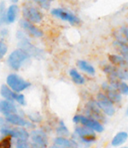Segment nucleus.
<instances>
[{
  "instance_id": "b1692460",
  "label": "nucleus",
  "mask_w": 128,
  "mask_h": 148,
  "mask_svg": "<svg viewBox=\"0 0 128 148\" xmlns=\"http://www.w3.org/2000/svg\"><path fill=\"white\" fill-rule=\"evenodd\" d=\"M69 75H70V77H71V79L73 80V82L75 83V84L83 85V84H84V82H85V80H84L83 77H82L81 75H80L79 73L77 72V71L74 70V69L70 70Z\"/></svg>"
},
{
  "instance_id": "6e6552de",
  "label": "nucleus",
  "mask_w": 128,
  "mask_h": 148,
  "mask_svg": "<svg viewBox=\"0 0 128 148\" xmlns=\"http://www.w3.org/2000/svg\"><path fill=\"white\" fill-rule=\"evenodd\" d=\"M94 130L88 128V127H78L75 130V134L78 136V138L84 143H92L93 141H95L96 136L93 132Z\"/></svg>"
},
{
  "instance_id": "f8f14e48",
  "label": "nucleus",
  "mask_w": 128,
  "mask_h": 148,
  "mask_svg": "<svg viewBox=\"0 0 128 148\" xmlns=\"http://www.w3.org/2000/svg\"><path fill=\"white\" fill-rule=\"evenodd\" d=\"M20 26H21L28 34L32 35V36H34V37H41L43 35L42 31L39 29V28H37L35 25H33L32 22H30L29 20H27V19L20 20Z\"/></svg>"
},
{
  "instance_id": "7ed1b4c3",
  "label": "nucleus",
  "mask_w": 128,
  "mask_h": 148,
  "mask_svg": "<svg viewBox=\"0 0 128 148\" xmlns=\"http://www.w3.org/2000/svg\"><path fill=\"white\" fill-rule=\"evenodd\" d=\"M97 103H98L100 109L104 112L106 115L112 116L115 113V109L113 107V102L107 97L106 94L99 93L97 95Z\"/></svg>"
},
{
  "instance_id": "f704fd0d",
  "label": "nucleus",
  "mask_w": 128,
  "mask_h": 148,
  "mask_svg": "<svg viewBox=\"0 0 128 148\" xmlns=\"http://www.w3.org/2000/svg\"><path fill=\"white\" fill-rule=\"evenodd\" d=\"M50 148H65V147H62V146H58V145L55 144L54 146H51Z\"/></svg>"
},
{
  "instance_id": "e433bc0d",
  "label": "nucleus",
  "mask_w": 128,
  "mask_h": 148,
  "mask_svg": "<svg viewBox=\"0 0 128 148\" xmlns=\"http://www.w3.org/2000/svg\"><path fill=\"white\" fill-rule=\"evenodd\" d=\"M126 115H128V108H127V111H126Z\"/></svg>"
},
{
  "instance_id": "0eeeda50",
  "label": "nucleus",
  "mask_w": 128,
  "mask_h": 148,
  "mask_svg": "<svg viewBox=\"0 0 128 148\" xmlns=\"http://www.w3.org/2000/svg\"><path fill=\"white\" fill-rule=\"evenodd\" d=\"M22 12H23V16L25 17V19L29 20L30 22L39 23L43 18V14L37 8L33 7L31 5L24 6Z\"/></svg>"
},
{
  "instance_id": "cd10ccee",
  "label": "nucleus",
  "mask_w": 128,
  "mask_h": 148,
  "mask_svg": "<svg viewBox=\"0 0 128 148\" xmlns=\"http://www.w3.org/2000/svg\"><path fill=\"white\" fill-rule=\"evenodd\" d=\"M11 147V139L9 137L4 138L3 140L0 141V148H10Z\"/></svg>"
},
{
  "instance_id": "c85d7f7f",
  "label": "nucleus",
  "mask_w": 128,
  "mask_h": 148,
  "mask_svg": "<svg viewBox=\"0 0 128 148\" xmlns=\"http://www.w3.org/2000/svg\"><path fill=\"white\" fill-rule=\"evenodd\" d=\"M118 90L123 95H128V85L125 82H120L118 87Z\"/></svg>"
},
{
  "instance_id": "473e14b6",
  "label": "nucleus",
  "mask_w": 128,
  "mask_h": 148,
  "mask_svg": "<svg viewBox=\"0 0 128 148\" xmlns=\"http://www.w3.org/2000/svg\"><path fill=\"white\" fill-rule=\"evenodd\" d=\"M121 33L123 34V36L125 37V39H126V41H128V27H125V26H123V27H121Z\"/></svg>"
},
{
  "instance_id": "9b49d317",
  "label": "nucleus",
  "mask_w": 128,
  "mask_h": 148,
  "mask_svg": "<svg viewBox=\"0 0 128 148\" xmlns=\"http://www.w3.org/2000/svg\"><path fill=\"white\" fill-rule=\"evenodd\" d=\"M1 133L5 135H10V136L15 137L17 139H22V140H27L28 137H29L27 131L24 130L23 128L9 129L8 127H6V128H1Z\"/></svg>"
},
{
  "instance_id": "39448f33",
  "label": "nucleus",
  "mask_w": 128,
  "mask_h": 148,
  "mask_svg": "<svg viewBox=\"0 0 128 148\" xmlns=\"http://www.w3.org/2000/svg\"><path fill=\"white\" fill-rule=\"evenodd\" d=\"M51 13H52L53 16L60 18L62 20H65V21H68L72 25H76V24L80 23V19L77 16L72 14L71 12L61 9V8H54V9L51 10Z\"/></svg>"
},
{
  "instance_id": "9d476101",
  "label": "nucleus",
  "mask_w": 128,
  "mask_h": 148,
  "mask_svg": "<svg viewBox=\"0 0 128 148\" xmlns=\"http://www.w3.org/2000/svg\"><path fill=\"white\" fill-rule=\"evenodd\" d=\"M103 91L106 93L107 97L113 102V103H119L121 101V95L119 93V90L110 85L109 83H103L102 84Z\"/></svg>"
},
{
  "instance_id": "2f4dec72",
  "label": "nucleus",
  "mask_w": 128,
  "mask_h": 148,
  "mask_svg": "<svg viewBox=\"0 0 128 148\" xmlns=\"http://www.w3.org/2000/svg\"><path fill=\"white\" fill-rule=\"evenodd\" d=\"M15 100L19 104H21V105H24V104H25V99H24V96L23 95H17V96H16V99Z\"/></svg>"
},
{
  "instance_id": "6ab92c4d",
  "label": "nucleus",
  "mask_w": 128,
  "mask_h": 148,
  "mask_svg": "<svg viewBox=\"0 0 128 148\" xmlns=\"http://www.w3.org/2000/svg\"><path fill=\"white\" fill-rule=\"evenodd\" d=\"M127 138H128V134L126 132H124V131L123 132H119L112 139L111 144H112V146H119V145L123 144L127 140Z\"/></svg>"
},
{
  "instance_id": "423d86ee",
  "label": "nucleus",
  "mask_w": 128,
  "mask_h": 148,
  "mask_svg": "<svg viewBox=\"0 0 128 148\" xmlns=\"http://www.w3.org/2000/svg\"><path fill=\"white\" fill-rule=\"evenodd\" d=\"M73 121L75 123L79 122L81 123L83 126H86L88 128L92 129V130L96 131V132H102L104 130L103 126L100 124L95 119H92V118H87V117H84V116H75L73 118Z\"/></svg>"
},
{
  "instance_id": "dca6fc26",
  "label": "nucleus",
  "mask_w": 128,
  "mask_h": 148,
  "mask_svg": "<svg viewBox=\"0 0 128 148\" xmlns=\"http://www.w3.org/2000/svg\"><path fill=\"white\" fill-rule=\"evenodd\" d=\"M109 60L112 62V64H115L120 68L128 69V60L123 58L122 56L118 55H110L109 56Z\"/></svg>"
},
{
  "instance_id": "4be33fe9",
  "label": "nucleus",
  "mask_w": 128,
  "mask_h": 148,
  "mask_svg": "<svg viewBox=\"0 0 128 148\" xmlns=\"http://www.w3.org/2000/svg\"><path fill=\"white\" fill-rule=\"evenodd\" d=\"M77 66L80 68V70H82L83 72L87 73L89 75H94L95 74V69L93 68V66H91L90 64H88L85 60H78Z\"/></svg>"
},
{
  "instance_id": "bb28decb",
  "label": "nucleus",
  "mask_w": 128,
  "mask_h": 148,
  "mask_svg": "<svg viewBox=\"0 0 128 148\" xmlns=\"http://www.w3.org/2000/svg\"><path fill=\"white\" fill-rule=\"evenodd\" d=\"M33 1H35L44 9H49V7H50V0H33Z\"/></svg>"
},
{
  "instance_id": "2eb2a0df",
  "label": "nucleus",
  "mask_w": 128,
  "mask_h": 148,
  "mask_svg": "<svg viewBox=\"0 0 128 148\" xmlns=\"http://www.w3.org/2000/svg\"><path fill=\"white\" fill-rule=\"evenodd\" d=\"M16 107L14 104L11 103V101H0V112L3 113L4 115H8V114H14L16 113Z\"/></svg>"
},
{
  "instance_id": "72a5a7b5",
  "label": "nucleus",
  "mask_w": 128,
  "mask_h": 148,
  "mask_svg": "<svg viewBox=\"0 0 128 148\" xmlns=\"http://www.w3.org/2000/svg\"><path fill=\"white\" fill-rule=\"evenodd\" d=\"M6 121L7 120H4L2 117H0V128H6V127H8L6 125Z\"/></svg>"
},
{
  "instance_id": "20e7f679",
  "label": "nucleus",
  "mask_w": 128,
  "mask_h": 148,
  "mask_svg": "<svg viewBox=\"0 0 128 148\" xmlns=\"http://www.w3.org/2000/svg\"><path fill=\"white\" fill-rule=\"evenodd\" d=\"M104 73L108 75V77H113L117 78L119 80H128V71L127 69L120 68V66H111V64H106L103 68Z\"/></svg>"
},
{
  "instance_id": "ddd939ff",
  "label": "nucleus",
  "mask_w": 128,
  "mask_h": 148,
  "mask_svg": "<svg viewBox=\"0 0 128 148\" xmlns=\"http://www.w3.org/2000/svg\"><path fill=\"white\" fill-rule=\"evenodd\" d=\"M99 105L97 102L94 101H90L89 103L87 104V114L92 118H95V120H100L103 121L104 118H103V115L101 113V111L99 110Z\"/></svg>"
},
{
  "instance_id": "c9c22d12",
  "label": "nucleus",
  "mask_w": 128,
  "mask_h": 148,
  "mask_svg": "<svg viewBox=\"0 0 128 148\" xmlns=\"http://www.w3.org/2000/svg\"><path fill=\"white\" fill-rule=\"evenodd\" d=\"M10 1L13 2V3H17V2L19 1V0H10Z\"/></svg>"
},
{
  "instance_id": "393cba45",
  "label": "nucleus",
  "mask_w": 128,
  "mask_h": 148,
  "mask_svg": "<svg viewBox=\"0 0 128 148\" xmlns=\"http://www.w3.org/2000/svg\"><path fill=\"white\" fill-rule=\"evenodd\" d=\"M6 22V11H5V3L1 2L0 4V26Z\"/></svg>"
},
{
  "instance_id": "412c9836",
  "label": "nucleus",
  "mask_w": 128,
  "mask_h": 148,
  "mask_svg": "<svg viewBox=\"0 0 128 148\" xmlns=\"http://www.w3.org/2000/svg\"><path fill=\"white\" fill-rule=\"evenodd\" d=\"M114 45L117 47V51H120V55L128 60V45L127 43L125 42V41L116 40L114 42Z\"/></svg>"
},
{
  "instance_id": "a211bd4d",
  "label": "nucleus",
  "mask_w": 128,
  "mask_h": 148,
  "mask_svg": "<svg viewBox=\"0 0 128 148\" xmlns=\"http://www.w3.org/2000/svg\"><path fill=\"white\" fill-rule=\"evenodd\" d=\"M20 47H22V49L27 51L29 55H33L35 57H37V53H40V51L35 47H33L28 40H21L20 41Z\"/></svg>"
},
{
  "instance_id": "58836bf2",
  "label": "nucleus",
  "mask_w": 128,
  "mask_h": 148,
  "mask_svg": "<svg viewBox=\"0 0 128 148\" xmlns=\"http://www.w3.org/2000/svg\"><path fill=\"white\" fill-rule=\"evenodd\" d=\"M50 1H51V2H52V1H54V0H50Z\"/></svg>"
},
{
  "instance_id": "f257e3e1",
  "label": "nucleus",
  "mask_w": 128,
  "mask_h": 148,
  "mask_svg": "<svg viewBox=\"0 0 128 148\" xmlns=\"http://www.w3.org/2000/svg\"><path fill=\"white\" fill-rule=\"evenodd\" d=\"M30 55L25 51L24 49H15L14 51H12L10 53V56L8 57L7 62L9 64V66L13 70H19L21 68L22 64H23L25 60H27L29 59Z\"/></svg>"
},
{
  "instance_id": "4468645a",
  "label": "nucleus",
  "mask_w": 128,
  "mask_h": 148,
  "mask_svg": "<svg viewBox=\"0 0 128 148\" xmlns=\"http://www.w3.org/2000/svg\"><path fill=\"white\" fill-rule=\"evenodd\" d=\"M6 120H7V122L11 123V124H13V125H16V126H27V127L31 126V124H30L29 122L24 120V119L21 118L20 116L16 115L15 113L6 115Z\"/></svg>"
},
{
  "instance_id": "aec40b11",
  "label": "nucleus",
  "mask_w": 128,
  "mask_h": 148,
  "mask_svg": "<svg viewBox=\"0 0 128 148\" xmlns=\"http://www.w3.org/2000/svg\"><path fill=\"white\" fill-rule=\"evenodd\" d=\"M1 96L3 98H5L6 100H8V101H13V100L16 99L17 94L14 93V91L12 89L10 90L7 86L3 85L1 87Z\"/></svg>"
},
{
  "instance_id": "5701e85b",
  "label": "nucleus",
  "mask_w": 128,
  "mask_h": 148,
  "mask_svg": "<svg viewBox=\"0 0 128 148\" xmlns=\"http://www.w3.org/2000/svg\"><path fill=\"white\" fill-rule=\"evenodd\" d=\"M55 144L58 145V146H62L65 148H73L76 147V144L73 142V141H70L68 139L64 138V137H57L54 140Z\"/></svg>"
},
{
  "instance_id": "a878e982",
  "label": "nucleus",
  "mask_w": 128,
  "mask_h": 148,
  "mask_svg": "<svg viewBox=\"0 0 128 148\" xmlns=\"http://www.w3.org/2000/svg\"><path fill=\"white\" fill-rule=\"evenodd\" d=\"M56 131L59 135H64V136L69 135V131H68V129L66 128V126L63 123V121H60V124H59V127L57 128Z\"/></svg>"
},
{
  "instance_id": "7c9ffc66",
  "label": "nucleus",
  "mask_w": 128,
  "mask_h": 148,
  "mask_svg": "<svg viewBox=\"0 0 128 148\" xmlns=\"http://www.w3.org/2000/svg\"><path fill=\"white\" fill-rule=\"evenodd\" d=\"M16 148H30V146H29V144L26 142V140L18 139L17 143H16Z\"/></svg>"
},
{
  "instance_id": "1a4fd4ad",
  "label": "nucleus",
  "mask_w": 128,
  "mask_h": 148,
  "mask_svg": "<svg viewBox=\"0 0 128 148\" xmlns=\"http://www.w3.org/2000/svg\"><path fill=\"white\" fill-rule=\"evenodd\" d=\"M31 139L33 141V148H45L47 146L48 139L43 131L41 130H34L31 133Z\"/></svg>"
},
{
  "instance_id": "f3484780",
  "label": "nucleus",
  "mask_w": 128,
  "mask_h": 148,
  "mask_svg": "<svg viewBox=\"0 0 128 148\" xmlns=\"http://www.w3.org/2000/svg\"><path fill=\"white\" fill-rule=\"evenodd\" d=\"M17 12H18V7L15 4L10 5L9 7H8L7 11H6V22H8V23H13L16 20Z\"/></svg>"
},
{
  "instance_id": "4c0bfd02",
  "label": "nucleus",
  "mask_w": 128,
  "mask_h": 148,
  "mask_svg": "<svg viewBox=\"0 0 128 148\" xmlns=\"http://www.w3.org/2000/svg\"><path fill=\"white\" fill-rule=\"evenodd\" d=\"M121 148H128V147H121Z\"/></svg>"
},
{
  "instance_id": "f03ea898",
  "label": "nucleus",
  "mask_w": 128,
  "mask_h": 148,
  "mask_svg": "<svg viewBox=\"0 0 128 148\" xmlns=\"http://www.w3.org/2000/svg\"><path fill=\"white\" fill-rule=\"evenodd\" d=\"M8 86L10 87L14 92H21L23 90L27 89L28 87H30V83L27 81H24L23 79H21L20 77H18L15 74H10L6 79Z\"/></svg>"
},
{
  "instance_id": "c756f323",
  "label": "nucleus",
  "mask_w": 128,
  "mask_h": 148,
  "mask_svg": "<svg viewBox=\"0 0 128 148\" xmlns=\"http://www.w3.org/2000/svg\"><path fill=\"white\" fill-rule=\"evenodd\" d=\"M7 49H8L7 45H6L3 41H0V60H1L2 58L6 55V53H7Z\"/></svg>"
}]
</instances>
